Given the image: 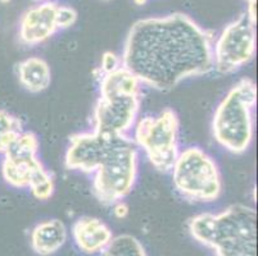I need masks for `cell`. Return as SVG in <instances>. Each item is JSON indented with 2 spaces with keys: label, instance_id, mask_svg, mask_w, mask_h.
Masks as SVG:
<instances>
[{
  "label": "cell",
  "instance_id": "cell-1",
  "mask_svg": "<svg viewBox=\"0 0 258 256\" xmlns=\"http://www.w3.org/2000/svg\"><path fill=\"white\" fill-rule=\"evenodd\" d=\"M121 62L143 84L170 91L212 72V35L184 13L143 18L128 30Z\"/></svg>",
  "mask_w": 258,
  "mask_h": 256
},
{
  "label": "cell",
  "instance_id": "cell-2",
  "mask_svg": "<svg viewBox=\"0 0 258 256\" xmlns=\"http://www.w3.org/2000/svg\"><path fill=\"white\" fill-rule=\"evenodd\" d=\"M187 225L191 237L216 256H257V213L250 206L233 204L219 214L202 213Z\"/></svg>",
  "mask_w": 258,
  "mask_h": 256
},
{
  "label": "cell",
  "instance_id": "cell-3",
  "mask_svg": "<svg viewBox=\"0 0 258 256\" xmlns=\"http://www.w3.org/2000/svg\"><path fill=\"white\" fill-rule=\"evenodd\" d=\"M257 86L244 77L227 91L212 119V135L217 144L233 154H243L254 137Z\"/></svg>",
  "mask_w": 258,
  "mask_h": 256
},
{
  "label": "cell",
  "instance_id": "cell-4",
  "mask_svg": "<svg viewBox=\"0 0 258 256\" xmlns=\"http://www.w3.org/2000/svg\"><path fill=\"white\" fill-rule=\"evenodd\" d=\"M139 152L128 136H117L104 160L94 172L93 194L103 205H113L133 191L138 178Z\"/></svg>",
  "mask_w": 258,
  "mask_h": 256
},
{
  "label": "cell",
  "instance_id": "cell-5",
  "mask_svg": "<svg viewBox=\"0 0 258 256\" xmlns=\"http://www.w3.org/2000/svg\"><path fill=\"white\" fill-rule=\"evenodd\" d=\"M176 191L191 203H213L224 191L219 164L199 146H190L179 152L172 168Z\"/></svg>",
  "mask_w": 258,
  "mask_h": 256
},
{
  "label": "cell",
  "instance_id": "cell-6",
  "mask_svg": "<svg viewBox=\"0 0 258 256\" xmlns=\"http://www.w3.org/2000/svg\"><path fill=\"white\" fill-rule=\"evenodd\" d=\"M180 119L171 108L158 116H145L134 126V142L144 150L148 160L162 173L171 172L179 155Z\"/></svg>",
  "mask_w": 258,
  "mask_h": 256
},
{
  "label": "cell",
  "instance_id": "cell-7",
  "mask_svg": "<svg viewBox=\"0 0 258 256\" xmlns=\"http://www.w3.org/2000/svg\"><path fill=\"white\" fill-rule=\"evenodd\" d=\"M255 55V21L244 12L225 26L213 44V69L221 74L234 73Z\"/></svg>",
  "mask_w": 258,
  "mask_h": 256
},
{
  "label": "cell",
  "instance_id": "cell-8",
  "mask_svg": "<svg viewBox=\"0 0 258 256\" xmlns=\"http://www.w3.org/2000/svg\"><path fill=\"white\" fill-rule=\"evenodd\" d=\"M40 141L34 132L23 131L4 152L2 175L9 186L29 189L32 180L45 166L39 159Z\"/></svg>",
  "mask_w": 258,
  "mask_h": 256
},
{
  "label": "cell",
  "instance_id": "cell-9",
  "mask_svg": "<svg viewBox=\"0 0 258 256\" xmlns=\"http://www.w3.org/2000/svg\"><path fill=\"white\" fill-rule=\"evenodd\" d=\"M142 96H99L94 109V131L104 136H127L138 121Z\"/></svg>",
  "mask_w": 258,
  "mask_h": 256
},
{
  "label": "cell",
  "instance_id": "cell-10",
  "mask_svg": "<svg viewBox=\"0 0 258 256\" xmlns=\"http://www.w3.org/2000/svg\"><path fill=\"white\" fill-rule=\"evenodd\" d=\"M117 136H104L93 132L75 133L64 156V165L70 170L94 173L100 165Z\"/></svg>",
  "mask_w": 258,
  "mask_h": 256
},
{
  "label": "cell",
  "instance_id": "cell-11",
  "mask_svg": "<svg viewBox=\"0 0 258 256\" xmlns=\"http://www.w3.org/2000/svg\"><path fill=\"white\" fill-rule=\"evenodd\" d=\"M58 4L51 0L41 2L23 13L20 22V41L26 46L43 44L58 31L55 14Z\"/></svg>",
  "mask_w": 258,
  "mask_h": 256
},
{
  "label": "cell",
  "instance_id": "cell-12",
  "mask_svg": "<svg viewBox=\"0 0 258 256\" xmlns=\"http://www.w3.org/2000/svg\"><path fill=\"white\" fill-rule=\"evenodd\" d=\"M72 234L77 247L89 255L104 251L113 238L111 228L94 217L79 218L72 227Z\"/></svg>",
  "mask_w": 258,
  "mask_h": 256
},
{
  "label": "cell",
  "instance_id": "cell-13",
  "mask_svg": "<svg viewBox=\"0 0 258 256\" xmlns=\"http://www.w3.org/2000/svg\"><path fill=\"white\" fill-rule=\"evenodd\" d=\"M67 241V228L63 222L50 219L41 222L32 229V250L40 256H49L57 252Z\"/></svg>",
  "mask_w": 258,
  "mask_h": 256
},
{
  "label": "cell",
  "instance_id": "cell-14",
  "mask_svg": "<svg viewBox=\"0 0 258 256\" xmlns=\"http://www.w3.org/2000/svg\"><path fill=\"white\" fill-rule=\"evenodd\" d=\"M18 81L31 94L45 91L51 83V70L48 62L40 56H30L17 65Z\"/></svg>",
  "mask_w": 258,
  "mask_h": 256
},
{
  "label": "cell",
  "instance_id": "cell-15",
  "mask_svg": "<svg viewBox=\"0 0 258 256\" xmlns=\"http://www.w3.org/2000/svg\"><path fill=\"white\" fill-rule=\"evenodd\" d=\"M143 83L127 68L121 65L109 73L102 74L99 82V94L108 96H142Z\"/></svg>",
  "mask_w": 258,
  "mask_h": 256
},
{
  "label": "cell",
  "instance_id": "cell-16",
  "mask_svg": "<svg viewBox=\"0 0 258 256\" xmlns=\"http://www.w3.org/2000/svg\"><path fill=\"white\" fill-rule=\"evenodd\" d=\"M22 132V121L8 110L0 109V154H4Z\"/></svg>",
  "mask_w": 258,
  "mask_h": 256
},
{
  "label": "cell",
  "instance_id": "cell-17",
  "mask_svg": "<svg viewBox=\"0 0 258 256\" xmlns=\"http://www.w3.org/2000/svg\"><path fill=\"white\" fill-rule=\"evenodd\" d=\"M103 252L104 256H148L139 239L131 234L113 237Z\"/></svg>",
  "mask_w": 258,
  "mask_h": 256
},
{
  "label": "cell",
  "instance_id": "cell-18",
  "mask_svg": "<svg viewBox=\"0 0 258 256\" xmlns=\"http://www.w3.org/2000/svg\"><path fill=\"white\" fill-rule=\"evenodd\" d=\"M54 180L53 176L46 170L43 169L36 177L32 180L31 185H30L29 190L31 191V194L34 195L35 199L40 201L49 200L54 194Z\"/></svg>",
  "mask_w": 258,
  "mask_h": 256
},
{
  "label": "cell",
  "instance_id": "cell-19",
  "mask_svg": "<svg viewBox=\"0 0 258 256\" xmlns=\"http://www.w3.org/2000/svg\"><path fill=\"white\" fill-rule=\"evenodd\" d=\"M76 9L69 6H59L58 4L57 14H55V21H57L58 30H66L70 28L76 23L77 21Z\"/></svg>",
  "mask_w": 258,
  "mask_h": 256
},
{
  "label": "cell",
  "instance_id": "cell-20",
  "mask_svg": "<svg viewBox=\"0 0 258 256\" xmlns=\"http://www.w3.org/2000/svg\"><path fill=\"white\" fill-rule=\"evenodd\" d=\"M122 65L121 56L117 55L113 51H105L102 55V60H100V70L102 74L109 73L112 70L117 69Z\"/></svg>",
  "mask_w": 258,
  "mask_h": 256
},
{
  "label": "cell",
  "instance_id": "cell-21",
  "mask_svg": "<svg viewBox=\"0 0 258 256\" xmlns=\"http://www.w3.org/2000/svg\"><path fill=\"white\" fill-rule=\"evenodd\" d=\"M113 214L118 219H123L128 215V206L125 201H117L113 204Z\"/></svg>",
  "mask_w": 258,
  "mask_h": 256
},
{
  "label": "cell",
  "instance_id": "cell-22",
  "mask_svg": "<svg viewBox=\"0 0 258 256\" xmlns=\"http://www.w3.org/2000/svg\"><path fill=\"white\" fill-rule=\"evenodd\" d=\"M248 2V9L245 12L248 13L252 20L255 21V16H257V11H255V6H257V0H247Z\"/></svg>",
  "mask_w": 258,
  "mask_h": 256
},
{
  "label": "cell",
  "instance_id": "cell-23",
  "mask_svg": "<svg viewBox=\"0 0 258 256\" xmlns=\"http://www.w3.org/2000/svg\"><path fill=\"white\" fill-rule=\"evenodd\" d=\"M147 2H148V0H134V3L137 4V6H144Z\"/></svg>",
  "mask_w": 258,
  "mask_h": 256
},
{
  "label": "cell",
  "instance_id": "cell-24",
  "mask_svg": "<svg viewBox=\"0 0 258 256\" xmlns=\"http://www.w3.org/2000/svg\"><path fill=\"white\" fill-rule=\"evenodd\" d=\"M35 3H41V2H46V0H32Z\"/></svg>",
  "mask_w": 258,
  "mask_h": 256
},
{
  "label": "cell",
  "instance_id": "cell-25",
  "mask_svg": "<svg viewBox=\"0 0 258 256\" xmlns=\"http://www.w3.org/2000/svg\"><path fill=\"white\" fill-rule=\"evenodd\" d=\"M0 2H2V3H4V4H7V3H9L11 0H0Z\"/></svg>",
  "mask_w": 258,
  "mask_h": 256
}]
</instances>
